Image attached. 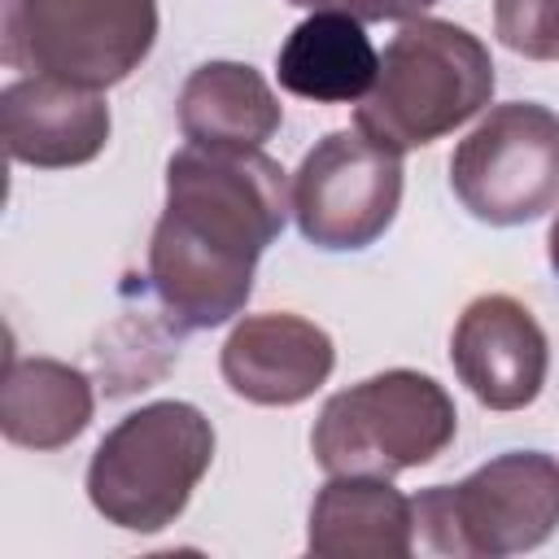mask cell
Instances as JSON below:
<instances>
[{
  "mask_svg": "<svg viewBox=\"0 0 559 559\" xmlns=\"http://www.w3.org/2000/svg\"><path fill=\"white\" fill-rule=\"evenodd\" d=\"M293 201L262 148L183 144L166 162V210L148 240V284L175 332L236 319L253 266L284 231Z\"/></svg>",
  "mask_w": 559,
  "mask_h": 559,
  "instance_id": "6da1fadb",
  "label": "cell"
},
{
  "mask_svg": "<svg viewBox=\"0 0 559 559\" xmlns=\"http://www.w3.org/2000/svg\"><path fill=\"white\" fill-rule=\"evenodd\" d=\"M493 96V57L459 22L411 17L384 44L376 83L358 100L354 127L384 148H424L467 118H476Z\"/></svg>",
  "mask_w": 559,
  "mask_h": 559,
  "instance_id": "7a4b0ae2",
  "label": "cell"
},
{
  "mask_svg": "<svg viewBox=\"0 0 559 559\" xmlns=\"http://www.w3.org/2000/svg\"><path fill=\"white\" fill-rule=\"evenodd\" d=\"M214 463V424L192 402H148L122 415L87 463V498L96 515L127 533H162L175 524Z\"/></svg>",
  "mask_w": 559,
  "mask_h": 559,
  "instance_id": "3957f363",
  "label": "cell"
},
{
  "mask_svg": "<svg viewBox=\"0 0 559 559\" xmlns=\"http://www.w3.org/2000/svg\"><path fill=\"white\" fill-rule=\"evenodd\" d=\"M459 432L445 384L393 367L332 393L314 419L310 454L328 476H397L432 463Z\"/></svg>",
  "mask_w": 559,
  "mask_h": 559,
  "instance_id": "277c9868",
  "label": "cell"
},
{
  "mask_svg": "<svg viewBox=\"0 0 559 559\" xmlns=\"http://www.w3.org/2000/svg\"><path fill=\"white\" fill-rule=\"evenodd\" d=\"M415 537L454 559H507L537 550L559 528V459L507 450L459 485H432L411 498Z\"/></svg>",
  "mask_w": 559,
  "mask_h": 559,
  "instance_id": "5b68a950",
  "label": "cell"
},
{
  "mask_svg": "<svg viewBox=\"0 0 559 559\" xmlns=\"http://www.w3.org/2000/svg\"><path fill=\"white\" fill-rule=\"evenodd\" d=\"M157 0H0V57L22 74L114 87L153 52Z\"/></svg>",
  "mask_w": 559,
  "mask_h": 559,
  "instance_id": "8992f818",
  "label": "cell"
},
{
  "mask_svg": "<svg viewBox=\"0 0 559 559\" xmlns=\"http://www.w3.org/2000/svg\"><path fill=\"white\" fill-rule=\"evenodd\" d=\"M450 188L489 227H520L559 205V114L537 100L493 105L450 153Z\"/></svg>",
  "mask_w": 559,
  "mask_h": 559,
  "instance_id": "52a82bcc",
  "label": "cell"
},
{
  "mask_svg": "<svg viewBox=\"0 0 559 559\" xmlns=\"http://www.w3.org/2000/svg\"><path fill=\"white\" fill-rule=\"evenodd\" d=\"M293 218L314 249L349 253L376 245L402 205V153L367 131H328L297 166Z\"/></svg>",
  "mask_w": 559,
  "mask_h": 559,
  "instance_id": "ba28073f",
  "label": "cell"
},
{
  "mask_svg": "<svg viewBox=\"0 0 559 559\" xmlns=\"http://www.w3.org/2000/svg\"><path fill=\"white\" fill-rule=\"evenodd\" d=\"M450 362L480 406L524 411L546 384L550 345L524 301L511 293H485L463 306L450 332Z\"/></svg>",
  "mask_w": 559,
  "mask_h": 559,
  "instance_id": "9c48e42d",
  "label": "cell"
},
{
  "mask_svg": "<svg viewBox=\"0 0 559 559\" xmlns=\"http://www.w3.org/2000/svg\"><path fill=\"white\" fill-rule=\"evenodd\" d=\"M336 367L332 336L288 310L245 314L218 354L227 389L253 406H297L314 397Z\"/></svg>",
  "mask_w": 559,
  "mask_h": 559,
  "instance_id": "30bf717a",
  "label": "cell"
},
{
  "mask_svg": "<svg viewBox=\"0 0 559 559\" xmlns=\"http://www.w3.org/2000/svg\"><path fill=\"white\" fill-rule=\"evenodd\" d=\"M0 140L35 170L87 166L109 144V105L96 87L52 74H22L0 92Z\"/></svg>",
  "mask_w": 559,
  "mask_h": 559,
  "instance_id": "8fae6325",
  "label": "cell"
},
{
  "mask_svg": "<svg viewBox=\"0 0 559 559\" xmlns=\"http://www.w3.org/2000/svg\"><path fill=\"white\" fill-rule=\"evenodd\" d=\"M306 550L319 559H406L415 502L389 476H332L310 507Z\"/></svg>",
  "mask_w": 559,
  "mask_h": 559,
  "instance_id": "7c38bea8",
  "label": "cell"
},
{
  "mask_svg": "<svg viewBox=\"0 0 559 559\" xmlns=\"http://www.w3.org/2000/svg\"><path fill=\"white\" fill-rule=\"evenodd\" d=\"M376 66L380 52L371 48L362 22L332 9H314L306 22H297L275 52L280 87L314 105L362 100L376 83Z\"/></svg>",
  "mask_w": 559,
  "mask_h": 559,
  "instance_id": "4fadbf2b",
  "label": "cell"
},
{
  "mask_svg": "<svg viewBox=\"0 0 559 559\" xmlns=\"http://www.w3.org/2000/svg\"><path fill=\"white\" fill-rule=\"evenodd\" d=\"M175 114L183 140L205 148H262L284 122L280 96L245 61L197 66L179 87Z\"/></svg>",
  "mask_w": 559,
  "mask_h": 559,
  "instance_id": "5bb4252c",
  "label": "cell"
},
{
  "mask_svg": "<svg viewBox=\"0 0 559 559\" xmlns=\"http://www.w3.org/2000/svg\"><path fill=\"white\" fill-rule=\"evenodd\" d=\"M92 380L61 358H13L0 384V432L22 450H61L92 424Z\"/></svg>",
  "mask_w": 559,
  "mask_h": 559,
  "instance_id": "9a60e30c",
  "label": "cell"
},
{
  "mask_svg": "<svg viewBox=\"0 0 559 559\" xmlns=\"http://www.w3.org/2000/svg\"><path fill=\"white\" fill-rule=\"evenodd\" d=\"M493 35L528 61H559V0H493Z\"/></svg>",
  "mask_w": 559,
  "mask_h": 559,
  "instance_id": "2e32d148",
  "label": "cell"
},
{
  "mask_svg": "<svg viewBox=\"0 0 559 559\" xmlns=\"http://www.w3.org/2000/svg\"><path fill=\"white\" fill-rule=\"evenodd\" d=\"M297 9H332V13H349L358 22H411L424 17L437 0H288Z\"/></svg>",
  "mask_w": 559,
  "mask_h": 559,
  "instance_id": "e0dca14e",
  "label": "cell"
},
{
  "mask_svg": "<svg viewBox=\"0 0 559 559\" xmlns=\"http://www.w3.org/2000/svg\"><path fill=\"white\" fill-rule=\"evenodd\" d=\"M546 253H550V271L559 275V214H555V223H550V236H546Z\"/></svg>",
  "mask_w": 559,
  "mask_h": 559,
  "instance_id": "ac0fdd59",
  "label": "cell"
}]
</instances>
